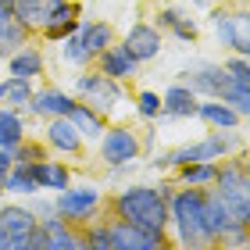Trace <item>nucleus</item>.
I'll use <instances>...</instances> for the list:
<instances>
[{"mask_svg":"<svg viewBox=\"0 0 250 250\" xmlns=\"http://www.w3.org/2000/svg\"><path fill=\"white\" fill-rule=\"evenodd\" d=\"M168 197H172L168 186H161V189L157 186H129L111 200V211H115V218L132 222L140 229L165 232L168 229Z\"/></svg>","mask_w":250,"mask_h":250,"instance_id":"f257e3e1","label":"nucleus"},{"mask_svg":"<svg viewBox=\"0 0 250 250\" xmlns=\"http://www.w3.org/2000/svg\"><path fill=\"white\" fill-rule=\"evenodd\" d=\"M168 225H175L183 250H211V236L204 229V189L186 186L168 197Z\"/></svg>","mask_w":250,"mask_h":250,"instance_id":"f03ea898","label":"nucleus"},{"mask_svg":"<svg viewBox=\"0 0 250 250\" xmlns=\"http://www.w3.org/2000/svg\"><path fill=\"white\" fill-rule=\"evenodd\" d=\"M211 189L222 197L229 222L250 229V168L243 161H218V175Z\"/></svg>","mask_w":250,"mask_h":250,"instance_id":"7ed1b4c3","label":"nucleus"},{"mask_svg":"<svg viewBox=\"0 0 250 250\" xmlns=\"http://www.w3.org/2000/svg\"><path fill=\"white\" fill-rule=\"evenodd\" d=\"M236 146H240V140L236 136H225V132H211L208 140H197V143H186L179 146V150L165 154L161 165H172V168H183V165H197V161H225Z\"/></svg>","mask_w":250,"mask_h":250,"instance_id":"20e7f679","label":"nucleus"},{"mask_svg":"<svg viewBox=\"0 0 250 250\" xmlns=\"http://www.w3.org/2000/svg\"><path fill=\"white\" fill-rule=\"evenodd\" d=\"M75 93L83 97V104H89L93 111H100V115H107V111L125 97L122 93V83H115V79H107V75H100V72L79 75L75 79Z\"/></svg>","mask_w":250,"mask_h":250,"instance_id":"39448f33","label":"nucleus"},{"mask_svg":"<svg viewBox=\"0 0 250 250\" xmlns=\"http://www.w3.org/2000/svg\"><path fill=\"white\" fill-rule=\"evenodd\" d=\"M97 208H100V193L89 189V186H83V189L68 186V189L58 193V200H54V211L72 225H89L97 218Z\"/></svg>","mask_w":250,"mask_h":250,"instance_id":"423d86ee","label":"nucleus"},{"mask_svg":"<svg viewBox=\"0 0 250 250\" xmlns=\"http://www.w3.org/2000/svg\"><path fill=\"white\" fill-rule=\"evenodd\" d=\"M140 157V136L125 125H115V129H104L100 136V161L111 165V168H122V165H132Z\"/></svg>","mask_w":250,"mask_h":250,"instance_id":"0eeeda50","label":"nucleus"},{"mask_svg":"<svg viewBox=\"0 0 250 250\" xmlns=\"http://www.w3.org/2000/svg\"><path fill=\"white\" fill-rule=\"evenodd\" d=\"M107 236H111V247L115 250H168L165 232H150V229H140L132 222H107Z\"/></svg>","mask_w":250,"mask_h":250,"instance_id":"6e6552de","label":"nucleus"},{"mask_svg":"<svg viewBox=\"0 0 250 250\" xmlns=\"http://www.w3.org/2000/svg\"><path fill=\"white\" fill-rule=\"evenodd\" d=\"M229 72L225 64H214V61H197L186 68V86L193 89L197 97H222L229 89Z\"/></svg>","mask_w":250,"mask_h":250,"instance_id":"1a4fd4ad","label":"nucleus"},{"mask_svg":"<svg viewBox=\"0 0 250 250\" xmlns=\"http://www.w3.org/2000/svg\"><path fill=\"white\" fill-rule=\"evenodd\" d=\"M40 236H43V250H89L86 232H79L61 214L58 218H40Z\"/></svg>","mask_w":250,"mask_h":250,"instance_id":"9d476101","label":"nucleus"},{"mask_svg":"<svg viewBox=\"0 0 250 250\" xmlns=\"http://www.w3.org/2000/svg\"><path fill=\"white\" fill-rule=\"evenodd\" d=\"M97 72L115 79V83H129V79L140 75V61L129 54V47L125 43H111L107 50L97 54Z\"/></svg>","mask_w":250,"mask_h":250,"instance_id":"9b49d317","label":"nucleus"},{"mask_svg":"<svg viewBox=\"0 0 250 250\" xmlns=\"http://www.w3.org/2000/svg\"><path fill=\"white\" fill-rule=\"evenodd\" d=\"M79 15H83V7H79L75 0H58V4H50L47 25H43L40 32L47 40H64V36H72V32L79 29Z\"/></svg>","mask_w":250,"mask_h":250,"instance_id":"f8f14e48","label":"nucleus"},{"mask_svg":"<svg viewBox=\"0 0 250 250\" xmlns=\"http://www.w3.org/2000/svg\"><path fill=\"white\" fill-rule=\"evenodd\" d=\"M125 47H129V54L136 61H154L157 54H161V29H154V25H146V21H136V25L125 32Z\"/></svg>","mask_w":250,"mask_h":250,"instance_id":"ddd939ff","label":"nucleus"},{"mask_svg":"<svg viewBox=\"0 0 250 250\" xmlns=\"http://www.w3.org/2000/svg\"><path fill=\"white\" fill-rule=\"evenodd\" d=\"M75 107V97H68L64 89H36L29 100V111L40 118H68V111Z\"/></svg>","mask_w":250,"mask_h":250,"instance_id":"4468645a","label":"nucleus"},{"mask_svg":"<svg viewBox=\"0 0 250 250\" xmlns=\"http://www.w3.org/2000/svg\"><path fill=\"white\" fill-rule=\"evenodd\" d=\"M197 104H200V97L193 93V89L186 83H175V86H168L165 89V97H161V118H193L197 115Z\"/></svg>","mask_w":250,"mask_h":250,"instance_id":"2eb2a0df","label":"nucleus"},{"mask_svg":"<svg viewBox=\"0 0 250 250\" xmlns=\"http://www.w3.org/2000/svg\"><path fill=\"white\" fill-rule=\"evenodd\" d=\"M47 143L58 154H83V132L72 125V118H47Z\"/></svg>","mask_w":250,"mask_h":250,"instance_id":"dca6fc26","label":"nucleus"},{"mask_svg":"<svg viewBox=\"0 0 250 250\" xmlns=\"http://www.w3.org/2000/svg\"><path fill=\"white\" fill-rule=\"evenodd\" d=\"M229 214H225V204H222V197L214 193L211 186H204V229H208V236H211V243H218L225 232H229Z\"/></svg>","mask_w":250,"mask_h":250,"instance_id":"f3484780","label":"nucleus"},{"mask_svg":"<svg viewBox=\"0 0 250 250\" xmlns=\"http://www.w3.org/2000/svg\"><path fill=\"white\" fill-rule=\"evenodd\" d=\"M193 118H200V122H208V125H214V129H222V132H232L236 125H240L243 118L236 115V111L225 104V100H218V97H208V100H200L197 104V115Z\"/></svg>","mask_w":250,"mask_h":250,"instance_id":"a211bd4d","label":"nucleus"},{"mask_svg":"<svg viewBox=\"0 0 250 250\" xmlns=\"http://www.w3.org/2000/svg\"><path fill=\"white\" fill-rule=\"evenodd\" d=\"M0 225H4V232L11 236V240H21V236L36 232V211L32 208H18V204H11V208H0Z\"/></svg>","mask_w":250,"mask_h":250,"instance_id":"6ab92c4d","label":"nucleus"},{"mask_svg":"<svg viewBox=\"0 0 250 250\" xmlns=\"http://www.w3.org/2000/svg\"><path fill=\"white\" fill-rule=\"evenodd\" d=\"M25 40H29V29L18 21V15L7 11V7H0V54L11 58L15 50L25 47Z\"/></svg>","mask_w":250,"mask_h":250,"instance_id":"aec40b11","label":"nucleus"},{"mask_svg":"<svg viewBox=\"0 0 250 250\" xmlns=\"http://www.w3.org/2000/svg\"><path fill=\"white\" fill-rule=\"evenodd\" d=\"M29 172H32V179H36V186L40 189H68L72 186V172H68L64 165H58V161H36V165H29Z\"/></svg>","mask_w":250,"mask_h":250,"instance_id":"412c9836","label":"nucleus"},{"mask_svg":"<svg viewBox=\"0 0 250 250\" xmlns=\"http://www.w3.org/2000/svg\"><path fill=\"white\" fill-rule=\"evenodd\" d=\"M79 36H83L86 50L93 54V61H97V54L115 43V29H111L107 21H79Z\"/></svg>","mask_w":250,"mask_h":250,"instance_id":"4be33fe9","label":"nucleus"},{"mask_svg":"<svg viewBox=\"0 0 250 250\" xmlns=\"http://www.w3.org/2000/svg\"><path fill=\"white\" fill-rule=\"evenodd\" d=\"M7 72L15 75V79H36V75H43V54L32 50V47L15 50L7 58Z\"/></svg>","mask_w":250,"mask_h":250,"instance_id":"5701e85b","label":"nucleus"},{"mask_svg":"<svg viewBox=\"0 0 250 250\" xmlns=\"http://www.w3.org/2000/svg\"><path fill=\"white\" fill-rule=\"evenodd\" d=\"M157 21H161V29H168L175 40H183V43H193V40H197V21L186 18L179 7H161Z\"/></svg>","mask_w":250,"mask_h":250,"instance_id":"b1692460","label":"nucleus"},{"mask_svg":"<svg viewBox=\"0 0 250 250\" xmlns=\"http://www.w3.org/2000/svg\"><path fill=\"white\" fill-rule=\"evenodd\" d=\"M68 118H72V125H75L83 136H104V129H107L104 115H100V111H93L89 104H83V100H79V104L68 111Z\"/></svg>","mask_w":250,"mask_h":250,"instance_id":"393cba45","label":"nucleus"},{"mask_svg":"<svg viewBox=\"0 0 250 250\" xmlns=\"http://www.w3.org/2000/svg\"><path fill=\"white\" fill-rule=\"evenodd\" d=\"M214 175H218V161H197V165H183L179 168V183L183 186H211L214 183Z\"/></svg>","mask_w":250,"mask_h":250,"instance_id":"a878e982","label":"nucleus"},{"mask_svg":"<svg viewBox=\"0 0 250 250\" xmlns=\"http://www.w3.org/2000/svg\"><path fill=\"white\" fill-rule=\"evenodd\" d=\"M21 140H25V122H21L18 111L11 107H0V146H18Z\"/></svg>","mask_w":250,"mask_h":250,"instance_id":"bb28decb","label":"nucleus"},{"mask_svg":"<svg viewBox=\"0 0 250 250\" xmlns=\"http://www.w3.org/2000/svg\"><path fill=\"white\" fill-rule=\"evenodd\" d=\"M47 11H50V4H47V0H18V4H15V15H18V21H21V25H25L29 32L47 25Z\"/></svg>","mask_w":250,"mask_h":250,"instance_id":"cd10ccee","label":"nucleus"},{"mask_svg":"<svg viewBox=\"0 0 250 250\" xmlns=\"http://www.w3.org/2000/svg\"><path fill=\"white\" fill-rule=\"evenodd\" d=\"M32 93H36V89H32V79H15V75H11L7 89H4V104L11 111H21V107H29Z\"/></svg>","mask_w":250,"mask_h":250,"instance_id":"c85d7f7f","label":"nucleus"},{"mask_svg":"<svg viewBox=\"0 0 250 250\" xmlns=\"http://www.w3.org/2000/svg\"><path fill=\"white\" fill-rule=\"evenodd\" d=\"M4 189H7V193H25V197L40 193L36 179H32V172H29V165H15V168H11L7 179H4Z\"/></svg>","mask_w":250,"mask_h":250,"instance_id":"c756f323","label":"nucleus"},{"mask_svg":"<svg viewBox=\"0 0 250 250\" xmlns=\"http://www.w3.org/2000/svg\"><path fill=\"white\" fill-rule=\"evenodd\" d=\"M61 58H64L68 64H79V68H86L89 61H93V54L86 50V43H83V36H79V29L72 32V36L61 40Z\"/></svg>","mask_w":250,"mask_h":250,"instance_id":"7c9ffc66","label":"nucleus"},{"mask_svg":"<svg viewBox=\"0 0 250 250\" xmlns=\"http://www.w3.org/2000/svg\"><path fill=\"white\" fill-rule=\"evenodd\" d=\"M218 100H225V104H229L240 118H250V89H247V86H232V83H229V89H225Z\"/></svg>","mask_w":250,"mask_h":250,"instance_id":"2f4dec72","label":"nucleus"},{"mask_svg":"<svg viewBox=\"0 0 250 250\" xmlns=\"http://www.w3.org/2000/svg\"><path fill=\"white\" fill-rule=\"evenodd\" d=\"M136 111H140L146 122H157V118H161V111H165L161 107V97H157L154 89H143V93L136 97Z\"/></svg>","mask_w":250,"mask_h":250,"instance_id":"473e14b6","label":"nucleus"},{"mask_svg":"<svg viewBox=\"0 0 250 250\" xmlns=\"http://www.w3.org/2000/svg\"><path fill=\"white\" fill-rule=\"evenodd\" d=\"M225 72H229L232 86H247V89H250V61H247V58H240V54H232V58L225 61Z\"/></svg>","mask_w":250,"mask_h":250,"instance_id":"72a5a7b5","label":"nucleus"},{"mask_svg":"<svg viewBox=\"0 0 250 250\" xmlns=\"http://www.w3.org/2000/svg\"><path fill=\"white\" fill-rule=\"evenodd\" d=\"M86 247L89 250H115L111 247V236H107V222H97V225H86Z\"/></svg>","mask_w":250,"mask_h":250,"instance_id":"f704fd0d","label":"nucleus"},{"mask_svg":"<svg viewBox=\"0 0 250 250\" xmlns=\"http://www.w3.org/2000/svg\"><path fill=\"white\" fill-rule=\"evenodd\" d=\"M11 157H15V165H36V161H43V146L40 143H25L21 140L18 146H11Z\"/></svg>","mask_w":250,"mask_h":250,"instance_id":"c9c22d12","label":"nucleus"},{"mask_svg":"<svg viewBox=\"0 0 250 250\" xmlns=\"http://www.w3.org/2000/svg\"><path fill=\"white\" fill-rule=\"evenodd\" d=\"M7 250H43V236H40V225H36V232H29V236H21V240H11Z\"/></svg>","mask_w":250,"mask_h":250,"instance_id":"e433bc0d","label":"nucleus"},{"mask_svg":"<svg viewBox=\"0 0 250 250\" xmlns=\"http://www.w3.org/2000/svg\"><path fill=\"white\" fill-rule=\"evenodd\" d=\"M236 18V32H240V40L250 43V11H240V15H232Z\"/></svg>","mask_w":250,"mask_h":250,"instance_id":"4c0bfd02","label":"nucleus"},{"mask_svg":"<svg viewBox=\"0 0 250 250\" xmlns=\"http://www.w3.org/2000/svg\"><path fill=\"white\" fill-rule=\"evenodd\" d=\"M11 168H15V157H11L7 146H0V186H4V179H7Z\"/></svg>","mask_w":250,"mask_h":250,"instance_id":"58836bf2","label":"nucleus"},{"mask_svg":"<svg viewBox=\"0 0 250 250\" xmlns=\"http://www.w3.org/2000/svg\"><path fill=\"white\" fill-rule=\"evenodd\" d=\"M7 243H11V236L4 232V225H0V250H7Z\"/></svg>","mask_w":250,"mask_h":250,"instance_id":"ea45409f","label":"nucleus"},{"mask_svg":"<svg viewBox=\"0 0 250 250\" xmlns=\"http://www.w3.org/2000/svg\"><path fill=\"white\" fill-rule=\"evenodd\" d=\"M0 7H7V11H15V0H0Z\"/></svg>","mask_w":250,"mask_h":250,"instance_id":"a19ab883","label":"nucleus"},{"mask_svg":"<svg viewBox=\"0 0 250 250\" xmlns=\"http://www.w3.org/2000/svg\"><path fill=\"white\" fill-rule=\"evenodd\" d=\"M4 89H7V83H0V104H4Z\"/></svg>","mask_w":250,"mask_h":250,"instance_id":"79ce46f5","label":"nucleus"},{"mask_svg":"<svg viewBox=\"0 0 250 250\" xmlns=\"http://www.w3.org/2000/svg\"><path fill=\"white\" fill-rule=\"evenodd\" d=\"M47 4H58V0H47Z\"/></svg>","mask_w":250,"mask_h":250,"instance_id":"37998d69","label":"nucleus"},{"mask_svg":"<svg viewBox=\"0 0 250 250\" xmlns=\"http://www.w3.org/2000/svg\"><path fill=\"white\" fill-rule=\"evenodd\" d=\"M0 193H4V186H0Z\"/></svg>","mask_w":250,"mask_h":250,"instance_id":"c03bdc74","label":"nucleus"},{"mask_svg":"<svg viewBox=\"0 0 250 250\" xmlns=\"http://www.w3.org/2000/svg\"><path fill=\"white\" fill-rule=\"evenodd\" d=\"M247 7H250V0H247Z\"/></svg>","mask_w":250,"mask_h":250,"instance_id":"a18cd8bd","label":"nucleus"},{"mask_svg":"<svg viewBox=\"0 0 250 250\" xmlns=\"http://www.w3.org/2000/svg\"><path fill=\"white\" fill-rule=\"evenodd\" d=\"M0 58H4V54H0Z\"/></svg>","mask_w":250,"mask_h":250,"instance_id":"49530a36","label":"nucleus"},{"mask_svg":"<svg viewBox=\"0 0 250 250\" xmlns=\"http://www.w3.org/2000/svg\"><path fill=\"white\" fill-rule=\"evenodd\" d=\"M15 4H18V0H15Z\"/></svg>","mask_w":250,"mask_h":250,"instance_id":"de8ad7c7","label":"nucleus"}]
</instances>
